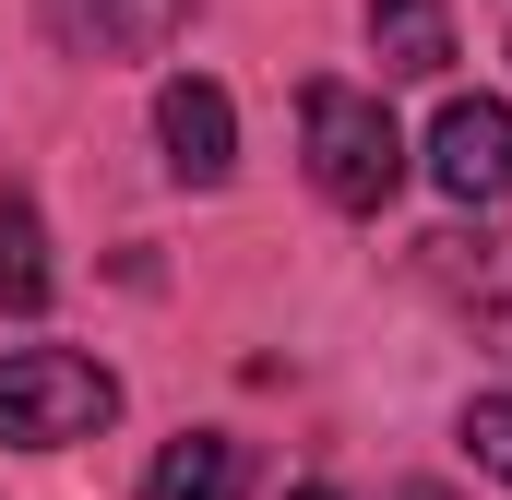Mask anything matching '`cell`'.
Instances as JSON below:
<instances>
[{
	"mask_svg": "<svg viewBox=\"0 0 512 500\" xmlns=\"http://www.w3.org/2000/svg\"><path fill=\"white\" fill-rule=\"evenodd\" d=\"M191 12H203V0H48L60 48H84V60H155Z\"/></svg>",
	"mask_w": 512,
	"mask_h": 500,
	"instance_id": "6",
	"label": "cell"
},
{
	"mask_svg": "<svg viewBox=\"0 0 512 500\" xmlns=\"http://www.w3.org/2000/svg\"><path fill=\"white\" fill-rule=\"evenodd\" d=\"M298 155H310V191L334 215H382L393 191H405V131L358 84H310L298 96Z\"/></svg>",
	"mask_w": 512,
	"mask_h": 500,
	"instance_id": "1",
	"label": "cell"
},
{
	"mask_svg": "<svg viewBox=\"0 0 512 500\" xmlns=\"http://www.w3.org/2000/svg\"><path fill=\"white\" fill-rule=\"evenodd\" d=\"M143 500H251V441H227V429H179V441L155 453Z\"/></svg>",
	"mask_w": 512,
	"mask_h": 500,
	"instance_id": "7",
	"label": "cell"
},
{
	"mask_svg": "<svg viewBox=\"0 0 512 500\" xmlns=\"http://www.w3.org/2000/svg\"><path fill=\"white\" fill-rule=\"evenodd\" d=\"M286 500H346V489H286Z\"/></svg>",
	"mask_w": 512,
	"mask_h": 500,
	"instance_id": "11",
	"label": "cell"
},
{
	"mask_svg": "<svg viewBox=\"0 0 512 500\" xmlns=\"http://www.w3.org/2000/svg\"><path fill=\"white\" fill-rule=\"evenodd\" d=\"M48 227H36V203L24 191H0V310H48Z\"/></svg>",
	"mask_w": 512,
	"mask_h": 500,
	"instance_id": "9",
	"label": "cell"
},
{
	"mask_svg": "<svg viewBox=\"0 0 512 500\" xmlns=\"http://www.w3.org/2000/svg\"><path fill=\"white\" fill-rule=\"evenodd\" d=\"M108 417H120V370H108V358H72V346H12V358H0V441H12V453L96 441Z\"/></svg>",
	"mask_w": 512,
	"mask_h": 500,
	"instance_id": "2",
	"label": "cell"
},
{
	"mask_svg": "<svg viewBox=\"0 0 512 500\" xmlns=\"http://www.w3.org/2000/svg\"><path fill=\"white\" fill-rule=\"evenodd\" d=\"M155 143H167V167H179L191 191H215V179L239 167V108H227V84H203V72L155 84Z\"/></svg>",
	"mask_w": 512,
	"mask_h": 500,
	"instance_id": "5",
	"label": "cell"
},
{
	"mask_svg": "<svg viewBox=\"0 0 512 500\" xmlns=\"http://www.w3.org/2000/svg\"><path fill=\"white\" fill-rule=\"evenodd\" d=\"M429 179L477 215V203H512V108L501 96H453L429 120Z\"/></svg>",
	"mask_w": 512,
	"mask_h": 500,
	"instance_id": "4",
	"label": "cell"
},
{
	"mask_svg": "<svg viewBox=\"0 0 512 500\" xmlns=\"http://www.w3.org/2000/svg\"><path fill=\"white\" fill-rule=\"evenodd\" d=\"M417 274H429V298H441L477 346L512 358V227H429V239H417Z\"/></svg>",
	"mask_w": 512,
	"mask_h": 500,
	"instance_id": "3",
	"label": "cell"
},
{
	"mask_svg": "<svg viewBox=\"0 0 512 500\" xmlns=\"http://www.w3.org/2000/svg\"><path fill=\"white\" fill-rule=\"evenodd\" d=\"M465 453L512 489V393H477V405H465Z\"/></svg>",
	"mask_w": 512,
	"mask_h": 500,
	"instance_id": "10",
	"label": "cell"
},
{
	"mask_svg": "<svg viewBox=\"0 0 512 500\" xmlns=\"http://www.w3.org/2000/svg\"><path fill=\"white\" fill-rule=\"evenodd\" d=\"M370 48H382V72H405V84H441L453 72V12L441 0H370Z\"/></svg>",
	"mask_w": 512,
	"mask_h": 500,
	"instance_id": "8",
	"label": "cell"
}]
</instances>
